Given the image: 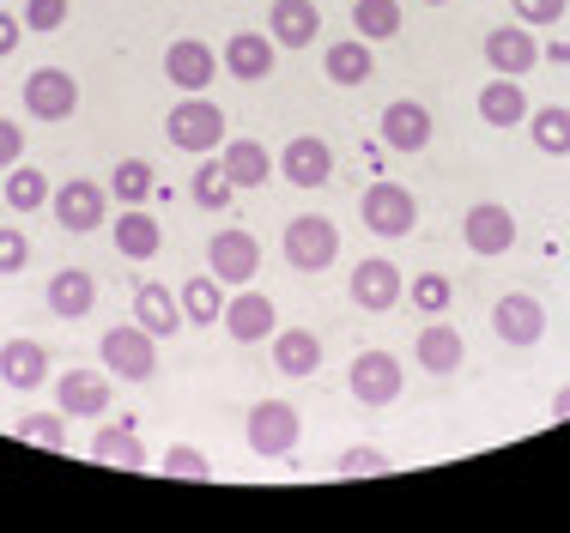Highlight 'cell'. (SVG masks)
Returning <instances> with one entry per match:
<instances>
[{
  "instance_id": "cell-1",
  "label": "cell",
  "mask_w": 570,
  "mask_h": 533,
  "mask_svg": "<svg viewBox=\"0 0 570 533\" xmlns=\"http://www.w3.org/2000/svg\"><path fill=\"white\" fill-rule=\"evenodd\" d=\"M165 134H170L176 152L207 158L213 146H225V109L213 103L207 91H183V98L170 103V116H165Z\"/></svg>"
},
{
  "instance_id": "cell-2",
  "label": "cell",
  "mask_w": 570,
  "mask_h": 533,
  "mask_svg": "<svg viewBox=\"0 0 570 533\" xmlns=\"http://www.w3.org/2000/svg\"><path fill=\"white\" fill-rule=\"evenodd\" d=\"M98 358H104V371L121 376V382H153V371H158V346L140 322L110 327V334L98 339Z\"/></svg>"
},
{
  "instance_id": "cell-3",
  "label": "cell",
  "mask_w": 570,
  "mask_h": 533,
  "mask_svg": "<svg viewBox=\"0 0 570 533\" xmlns=\"http://www.w3.org/2000/svg\"><path fill=\"white\" fill-rule=\"evenodd\" d=\"M334 255H341V230H334V218L304 213V218H292V225H285V261H292L297 273L334 267Z\"/></svg>"
},
{
  "instance_id": "cell-4",
  "label": "cell",
  "mask_w": 570,
  "mask_h": 533,
  "mask_svg": "<svg viewBox=\"0 0 570 533\" xmlns=\"http://www.w3.org/2000/svg\"><path fill=\"white\" fill-rule=\"evenodd\" d=\"M358 218L383 243H395V237H406V230L419 225V200H413V188H401V182H371L364 200H358Z\"/></svg>"
},
{
  "instance_id": "cell-5",
  "label": "cell",
  "mask_w": 570,
  "mask_h": 533,
  "mask_svg": "<svg viewBox=\"0 0 570 533\" xmlns=\"http://www.w3.org/2000/svg\"><path fill=\"white\" fill-rule=\"evenodd\" d=\"M207 267H213L219 285H249L255 273H262V243H255V230L225 225L219 237L207 243Z\"/></svg>"
},
{
  "instance_id": "cell-6",
  "label": "cell",
  "mask_w": 570,
  "mask_h": 533,
  "mask_svg": "<svg viewBox=\"0 0 570 533\" xmlns=\"http://www.w3.org/2000/svg\"><path fill=\"white\" fill-rule=\"evenodd\" d=\"M297 431H304V418H297L292 401H255L249 406V448L255 455H292L297 448Z\"/></svg>"
},
{
  "instance_id": "cell-7",
  "label": "cell",
  "mask_w": 570,
  "mask_h": 533,
  "mask_svg": "<svg viewBox=\"0 0 570 533\" xmlns=\"http://www.w3.org/2000/svg\"><path fill=\"white\" fill-rule=\"evenodd\" d=\"M346 388L358 406H389L401 401V358L395 352H358L346 371Z\"/></svg>"
},
{
  "instance_id": "cell-8",
  "label": "cell",
  "mask_w": 570,
  "mask_h": 533,
  "mask_svg": "<svg viewBox=\"0 0 570 533\" xmlns=\"http://www.w3.org/2000/svg\"><path fill=\"white\" fill-rule=\"evenodd\" d=\"M49 207H56L61 230H98L104 213H110V195H104V182H91V176H67L56 195H49Z\"/></svg>"
},
{
  "instance_id": "cell-9",
  "label": "cell",
  "mask_w": 570,
  "mask_h": 533,
  "mask_svg": "<svg viewBox=\"0 0 570 533\" xmlns=\"http://www.w3.org/2000/svg\"><path fill=\"white\" fill-rule=\"evenodd\" d=\"M79 109V79L61 73V67H37L31 79H24V116L37 121H67Z\"/></svg>"
},
{
  "instance_id": "cell-10",
  "label": "cell",
  "mask_w": 570,
  "mask_h": 533,
  "mask_svg": "<svg viewBox=\"0 0 570 533\" xmlns=\"http://www.w3.org/2000/svg\"><path fill=\"white\" fill-rule=\"evenodd\" d=\"M461 243H468L473 255H485V261L510 255L515 249V218H510V207H498V200L468 207V218H461Z\"/></svg>"
},
{
  "instance_id": "cell-11",
  "label": "cell",
  "mask_w": 570,
  "mask_h": 533,
  "mask_svg": "<svg viewBox=\"0 0 570 533\" xmlns=\"http://www.w3.org/2000/svg\"><path fill=\"white\" fill-rule=\"evenodd\" d=\"M492 327L504 346H540V334H547V304H540L534 292H504L492 304Z\"/></svg>"
},
{
  "instance_id": "cell-12",
  "label": "cell",
  "mask_w": 570,
  "mask_h": 533,
  "mask_svg": "<svg viewBox=\"0 0 570 533\" xmlns=\"http://www.w3.org/2000/svg\"><path fill=\"white\" fill-rule=\"evenodd\" d=\"M225 334L230 339H243V346H255V339H274V327H279V309H274V297L267 292H249V285H237V297H225Z\"/></svg>"
},
{
  "instance_id": "cell-13",
  "label": "cell",
  "mask_w": 570,
  "mask_h": 533,
  "mask_svg": "<svg viewBox=\"0 0 570 533\" xmlns=\"http://www.w3.org/2000/svg\"><path fill=\"white\" fill-rule=\"evenodd\" d=\"M165 79L176 91H207L213 79H219V55L200 43V37H176L165 49Z\"/></svg>"
},
{
  "instance_id": "cell-14",
  "label": "cell",
  "mask_w": 570,
  "mask_h": 533,
  "mask_svg": "<svg viewBox=\"0 0 570 533\" xmlns=\"http://www.w3.org/2000/svg\"><path fill=\"white\" fill-rule=\"evenodd\" d=\"M56 401L67 418H104L110 413V371H61Z\"/></svg>"
},
{
  "instance_id": "cell-15",
  "label": "cell",
  "mask_w": 570,
  "mask_h": 533,
  "mask_svg": "<svg viewBox=\"0 0 570 533\" xmlns=\"http://www.w3.org/2000/svg\"><path fill=\"white\" fill-rule=\"evenodd\" d=\"M352 304L371 309V316H383V309L401 304V267L383 261V255H371V261L352 267Z\"/></svg>"
},
{
  "instance_id": "cell-16",
  "label": "cell",
  "mask_w": 570,
  "mask_h": 533,
  "mask_svg": "<svg viewBox=\"0 0 570 533\" xmlns=\"http://www.w3.org/2000/svg\"><path fill=\"white\" fill-rule=\"evenodd\" d=\"M279 176L285 182H297V188H322L334 176V152H328V140H316V134H297V140H285V152H279Z\"/></svg>"
},
{
  "instance_id": "cell-17",
  "label": "cell",
  "mask_w": 570,
  "mask_h": 533,
  "mask_svg": "<svg viewBox=\"0 0 570 533\" xmlns=\"http://www.w3.org/2000/svg\"><path fill=\"white\" fill-rule=\"evenodd\" d=\"M274 55H279V43L267 31H237L225 43V55H219V67L230 79H243V86H255V79H267L274 73Z\"/></svg>"
},
{
  "instance_id": "cell-18",
  "label": "cell",
  "mask_w": 570,
  "mask_h": 533,
  "mask_svg": "<svg viewBox=\"0 0 570 533\" xmlns=\"http://www.w3.org/2000/svg\"><path fill=\"white\" fill-rule=\"evenodd\" d=\"M316 31H322L316 0H274V7H267V37H274L279 49H309Z\"/></svg>"
},
{
  "instance_id": "cell-19",
  "label": "cell",
  "mask_w": 570,
  "mask_h": 533,
  "mask_svg": "<svg viewBox=\"0 0 570 533\" xmlns=\"http://www.w3.org/2000/svg\"><path fill=\"white\" fill-rule=\"evenodd\" d=\"M383 146L389 152H425L431 146V109L413 103V98L389 103L383 109Z\"/></svg>"
},
{
  "instance_id": "cell-20",
  "label": "cell",
  "mask_w": 570,
  "mask_h": 533,
  "mask_svg": "<svg viewBox=\"0 0 570 533\" xmlns=\"http://www.w3.org/2000/svg\"><path fill=\"white\" fill-rule=\"evenodd\" d=\"M485 61H492L504 79L528 73V67L540 61V43H534V31H528V24H498V31H485Z\"/></svg>"
},
{
  "instance_id": "cell-21",
  "label": "cell",
  "mask_w": 570,
  "mask_h": 533,
  "mask_svg": "<svg viewBox=\"0 0 570 533\" xmlns=\"http://www.w3.org/2000/svg\"><path fill=\"white\" fill-rule=\"evenodd\" d=\"M49 309H56L61 322H86L91 316V304H98V279H91L86 267H61V273H49Z\"/></svg>"
},
{
  "instance_id": "cell-22",
  "label": "cell",
  "mask_w": 570,
  "mask_h": 533,
  "mask_svg": "<svg viewBox=\"0 0 570 533\" xmlns=\"http://www.w3.org/2000/svg\"><path fill=\"white\" fill-rule=\"evenodd\" d=\"M134 322H140L153 339H170L176 327H183V304H176L170 285L146 279V285H134Z\"/></svg>"
},
{
  "instance_id": "cell-23",
  "label": "cell",
  "mask_w": 570,
  "mask_h": 533,
  "mask_svg": "<svg viewBox=\"0 0 570 533\" xmlns=\"http://www.w3.org/2000/svg\"><path fill=\"white\" fill-rule=\"evenodd\" d=\"M413 358H419V371L450 376V371H461L468 346H461V334H455L450 322H425V327H419V339H413Z\"/></svg>"
},
{
  "instance_id": "cell-24",
  "label": "cell",
  "mask_w": 570,
  "mask_h": 533,
  "mask_svg": "<svg viewBox=\"0 0 570 533\" xmlns=\"http://www.w3.org/2000/svg\"><path fill=\"white\" fill-rule=\"evenodd\" d=\"M274 371L279 376H316L322 371V339L309 327H274Z\"/></svg>"
},
{
  "instance_id": "cell-25",
  "label": "cell",
  "mask_w": 570,
  "mask_h": 533,
  "mask_svg": "<svg viewBox=\"0 0 570 533\" xmlns=\"http://www.w3.org/2000/svg\"><path fill=\"white\" fill-rule=\"evenodd\" d=\"M110 237H116V249L128 255V261H153V255L165 249V225H158L146 207H128V213H121L116 225H110Z\"/></svg>"
},
{
  "instance_id": "cell-26",
  "label": "cell",
  "mask_w": 570,
  "mask_h": 533,
  "mask_svg": "<svg viewBox=\"0 0 570 533\" xmlns=\"http://www.w3.org/2000/svg\"><path fill=\"white\" fill-rule=\"evenodd\" d=\"M91 461L121 467V473H146V448H140V436H134V418H116V425H104L91 436Z\"/></svg>"
},
{
  "instance_id": "cell-27",
  "label": "cell",
  "mask_w": 570,
  "mask_h": 533,
  "mask_svg": "<svg viewBox=\"0 0 570 533\" xmlns=\"http://www.w3.org/2000/svg\"><path fill=\"white\" fill-rule=\"evenodd\" d=\"M219 170L230 176V188H262L267 176H274V152H267L262 140H225Z\"/></svg>"
},
{
  "instance_id": "cell-28",
  "label": "cell",
  "mask_w": 570,
  "mask_h": 533,
  "mask_svg": "<svg viewBox=\"0 0 570 533\" xmlns=\"http://www.w3.org/2000/svg\"><path fill=\"white\" fill-rule=\"evenodd\" d=\"M322 73H328L334 86H364V79L376 73V55L364 37H341V43L322 49Z\"/></svg>"
},
{
  "instance_id": "cell-29",
  "label": "cell",
  "mask_w": 570,
  "mask_h": 533,
  "mask_svg": "<svg viewBox=\"0 0 570 533\" xmlns=\"http://www.w3.org/2000/svg\"><path fill=\"white\" fill-rule=\"evenodd\" d=\"M43 376H49V352L37 339H7L0 346V382L7 388H43Z\"/></svg>"
},
{
  "instance_id": "cell-30",
  "label": "cell",
  "mask_w": 570,
  "mask_h": 533,
  "mask_svg": "<svg viewBox=\"0 0 570 533\" xmlns=\"http://www.w3.org/2000/svg\"><path fill=\"white\" fill-rule=\"evenodd\" d=\"M480 121H485V128H515V121H528V98H522V86L498 73L492 86L480 91Z\"/></svg>"
},
{
  "instance_id": "cell-31",
  "label": "cell",
  "mask_w": 570,
  "mask_h": 533,
  "mask_svg": "<svg viewBox=\"0 0 570 533\" xmlns=\"http://www.w3.org/2000/svg\"><path fill=\"white\" fill-rule=\"evenodd\" d=\"M176 304H183V322H219L225 316V285L213 279V273H195V279L183 285V292H176Z\"/></svg>"
},
{
  "instance_id": "cell-32",
  "label": "cell",
  "mask_w": 570,
  "mask_h": 533,
  "mask_svg": "<svg viewBox=\"0 0 570 533\" xmlns=\"http://www.w3.org/2000/svg\"><path fill=\"white\" fill-rule=\"evenodd\" d=\"M49 195H56L49 170H31V164H12V176H7V207H12V213H37V207H49Z\"/></svg>"
},
{
  "instance_id": "cell-33",
  "label": "cell",
  "mask_w": 570,
  "mask_h": 533,
  "mask_svg": "<svg viewBox=\"0 0 570 533\" xmlns=\"http://www.w3.org/2000/svg\"><path fill=\"white\" fill-rule=\"evenodd\" d=\"M158 188V170L146 158H121L110 170V195L121 200V207H146V195Z\"/></svg>"
},
{
  "instance_id": "cell-34",
  "label": "cell",
  "mask_w": 570,
  "mask_h": 533,
  "mask_svg": "<svg viewBox=\"0 0 570 533\" xmlns=\"http://www.w3.org/2000/svg\"><path fill=\"white\" fill-rule=\"evenodd\" d=\"M352 31H358L364 43L401 37V0H358V7H352Z\"/></svg>"
},
{
  "instance_id": "cell-35",
  "label": "cell",
  "mask_w": 570,
  "mask_h": 533,
  "mask_svg": "<svg viewBox=\"0 0 570 533\" xmlns=\"http://www.w3.org/2000/svg\"><path fill=\"white\" fill-rule=\"evenodd\" d=\"M528 121H534L528 134H534V146H540V152H547V158H570V109H564V103L534 109Z\"/></svg>"
},
{
  "instance_id": "cell-36",
  "label": "cell",
  "mask_w": 570,
  "mask_h": 533,
  "mask_svg": "<svg viewBox=\"0 0 570 533\" xmlns=\"http://www.w3.org/2000/svg\"><path fill=\"white\" fill-rule=\"evenodd\" d=\"M158 473H165V480H195V485H207V480H213V461L200 455V448H188V443H170L165 455H158Z\"/></svg>"
},
{
  "instance_id": "cell-37",
  "label": "cell",
  "mask_w": 570,
  "mask_h": 533,
  "mask_svg": "<svg viewBox=\"0 0 570 533\" xmlns=\"http://www.w3.org/2000/svg\"><path fill=\"white\" fill-rule=\"evenodd\" d=\"M188 195H195V207H207V213H225L237 188H230V176L219 170V164H200V170H195V182H188Z\"/></svg>"
},
{
  "instance_id": "cell-38",
  "label": "cell",
  "mask_w": 570,
  "mask_h": 533,
  "mask_svg": "<svg viewBox=\"0 0 570 533\" xmlns=\"http://www.w3.org/2000/svg\"><path fill=\"white\" fill-rule=\"evenodd\" d=\"M406 297H413V309H425V316H443L455 285H450V273H419V279L406 285Z\"/></svg>"
},
{
  "instance_id": "cell-39",
  "label": "cell",
  "mask_w": 570,
  "mask_h": 533,
  "mask_svg": "<svg viewBox=\"0 0 570 533\" xmlns=\"http://www.w3.org/2000/svg\"><path fill=\"white\" fill-rule=\"evenodd\" d=\"M19 443L67 448V413H31V418H19Z\"/></svg>"
},
{
  "instance_id": "cell-40",
  "label": "cell",
  "mask_w": 570,
  "mask_h": 533,
  "mask_svg": "<svg viewBox=\"0 0 570 533\" xmlns=\"http://www.w3.org/2000/svg\"><path fill=\"white\" fill-rule=\"evenodd\" d=\"M389 467H395V461H389L383 448H371V443L346 448V455L334 461V473H341V480H376V473H389Z\"/></svg>"
},
{
  "instance_id": "cell-41",
  "label": "cell",
  "mask_w": 570,
  "mask_h": 533,
  "mask_svg": "<svg viewBox=\"0 0 570 533\" xmlns=\"http://www.w3.org/2000/svg\"><path fill=\"white\" fill-rule=\"evenodd\" d=\"M73 0H24V31H61Z\"/></svg>"
},
{
  "instance_id": "cell-42",
  "label": "cell",
  "mask_w": 570,
  "mask_h": 533,
  "mask_svg": "<svg viewBox=\"0 0 570 533\" xmlns=\"http://www.w3.org/2000/svg\"><path fill=\"white\" fill-rule=\"evenodd\" d=\"M515 7V24H528V31H547V24L564 19V0H510Z\"/></svg>"
},
{
  "instance_id": "cell-43",
  "label": "cell",
  "mask_w": 570,
  "mask_h": 533,
  "mask_svg": "<svg viewBox=\"0 0 570 533\" xmlns=\"http://www.w3.org/2000/svg\"><path fill=\"white\" fill-rule=\"evenodd\" d=\"M24 261H31V237L19 225H0V273H19Z\"/></svg>"
},
{
  "instance_id": "cell-44",
  "label": "cell",
  "mask_w": 570,
  "mask_h": 533,
  "mask_svg": "<svg viewBox=\"0 0 570 533\" xmlns=\"http://www.w3.org/2000/svg\"><path fill=\"white\" fill-rule=\"evenodd\" d=\"M24 158V128H12V116H0V170Z\"/></svg>"
},
{
  "instance_id": "cell-45",
  "label": "cell",
  "mask_w": 570,
  "mask_h": 533,
  "mask_svg": "<svg viewBox=\"0 0 570 533\" xmlns=\"http://www.w3.org/2000/svg\"><path fill=\"white\" fill-rule=\"evenodd\" d=\"M19 37H24V24L12 19V12H0V55H12V49H19Z\"/></svg>"
},
{
  "instance_id": "cell-46",
  "label": "cell",
  "mask_w": 570,
  "mask_h": 533,
  "mask_svg": "<svg viewBox=\"0 0 570 533\" xmlns=\"http://www.w3.org/2000/svg\"><path fill=\"white\" fill-rule=\"evenodd\" d=\"M552 418H570V388H559V401H552Z\"/></svg>"
},
{
  "instance_id": "cell-47",
  "label": "cell",
  "mask_w": 570,
  "mask_h": 533,
  "mask_svg": "<svg viewBox=\"0 0 570 533\" xmlns=\"http://www.w3.org/2000/svg\"><path fill=\"white\" fill-rule=\"evenodd\" d=\"M425 7H443V0H425Z\"/></svg>"
}]
</instances>
